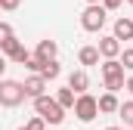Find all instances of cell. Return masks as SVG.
Wrapping results in <instances>:
<instances>
[{
	"label": "cell",
	"instance_id": "cell-1",
	"mask_svg": "<svg viewBox=\"0 0 133 130\" xmlns=\"http://www.w3.org/2000/svg\"><path fill=\"white\" fill-rule=\"evenodd\" d=\"M99 71H102V81H105V93H115L118 96V90H124V81H127L124 65L118 62V59H105L99 65Z\"/></svg>",
	"mask_w": 133,
	"mask_h": 130
},
{
	"label": "cell",
	"instance_id": "cell-11",
	"mask_svg": "<svg viewBox=\"0 0 133 130\" xmlns=\"http://www.w3.org/2000/svg\"><path fill=\"white\" fill-rule=\"evenodd\" d=\"M56 53H59L56 40H40V43H37V50H34V56H37L40 62H53V59H56Z\"/></svg>",
	"mask_w": 133,
	"mask_h": 130
},
{
	"label": "cell",
	"instance_id": "cell-27",
	"mask_svg": "<svg viewBox=\"0 0 133 130\" xmlns=\"http://www.w3.org/2000/svg\"><path fill=\"white\" fill-rule=\"evenodd\" d=\"M127 3H130V6H133V0H127Z\"/></svg>",
	"mask_w": 133,
	"mask_h": 130
},
{
	"label": "cell",
	"instance_id": "cell-5",
	"mask_svg": "<svg viewBox=\"0 0 133 130\" xmlns=\"http://www.w3.org/2000/svg\"><path fill=\"white\" fill-rule=\"evenodd\" d=\"M108 22V12L102 9V6H87L84 12H81V28L84 31H90V34H96L102 31V25Z\"/></svg>",
	"mask_w": 133,
	"mask_h": 130
},
{
	"label": "cell",
	"instance_id": "cell-6",
	"mask_svg": "<svg viewBox=\"0 0 133 130\" xmlns=\"http://www.w3.org/2000/svg\"><path fill=\"white\" fill-rule=\"evenodd\" d=\"M0 56H3L6 62L25 65V62H28V56H31V53H28V50L22 47V40H19V37H12V40H6V43L0 47Z\"/></svg>",
	"mask_w": 133,
	"mask_h": 130
},
{
	"label": "cell",
	"instance_id": "cell-13",
	"mask_svg": "<svg viewBox=\"0 0 133 130\" xmlns=\"http://www.w3.org/2000/svg\"><path fill=\"white\" fill-rule=\"evenodd\" d=\"M77 62L81 65H99V50H96V47H81Z\"/></svg>",
	"mask_w": 133,
	"mask_h": 130
},
{
	"label": "cell",
	"instance_id": "cell-24",
	"mask_svg": "<svg viewBox=\"0 0 133 130\" xmlns=\"http://www.w3.org/2000/svg\"><path fill=\"white\" fill-rule=\"evenodd\" d=\"M3 71H6V59L0 56V81H3Z\"/></svg>",
	"mask_w": 133,
	"mask_h": 130
},
{
	"label": "cell",
	"instance_id": "cell-8",
	"mask_svg": "<svg viewBox=\"0 0 133 130\" xmlns=\"http://www.w3.org/2000/svg\"><path fill=\"white\" fill-rule=\"evenodd\" d=\"M96 50H99V59H118L124 47H121L111 34H105V37H99V47H96Z\"/></svg>",
	"mask_w": 133,
	"mask_h": 130
},
{
	"label": "cell",
	"instance_id": "cell-7",
	"mask_svg": "<svg viewBox=\"0 0 133 130\" xmlns=\"http://www.w3.org/2000/svg\"><path fill=\"white\" fill-rule=\"evenodd\" d=\"M22 87H25V99H40V96H46V81H43L40 74L25 77V81H22Z\"/></svg>",
	"mask_w": 133,
	"mask_h": 130
},
{
	"label": "cell",
	"instance_id": "cell-2",
	"mask_svg": "<svg viewBox=\"0 0 133 130\" xmlns=\"http://www.w3.org/2000/svg\"><path fill=\"white\" fill-rule=\"evenodd\" d=\"M34 112H37V118H40L43 124H62V121H65V108H62L53 96L34 99Z\"/></svg>",
	"mask_w": 133,
	"mask_h": 130
},
{
	"label": "cell",
	"instance_id": "cell-16",
	"mask_svg": "<svg viewBox=\"0 0 133 130\" xmlns=\"http://www.w3.org/2000/svg\"><path fill=\"white\" fill-rule=\"evenodd\" d=\"M62 74V68H59V62L53 59V62H43V68H40V77L43 81H53V77H59Z\"/></svg>",
	"mask_w": 133,
	"mask_h": 130
},
{
	"label": "cell",
	"instance_id": "cell-28",
	"mask_svg": "<svg viewBox=\"0 0 133 130\" xmlns=\"http://www.w3.org/2000/svg\"><path fill=\"white\" fill-rule=\"evenodd\" d=\"M19 130H25V127H19Z\"/></svg>",
	"mask_w": 133,
	"mask_h": 130
},
{
	"label": "cell",
	"instance_id": "cell-22",
	"mask_svg": "<svg viewBox=\"0 0 133 130\" xmlns=\"http://www.w3.org/2000/svg\"><path fill=\"white\" fill-rule=\"evenodd\" d=\"M19 6H22V0H0V9H6V12H12Z\"/></svg>",
	"mask_w": 133,
	"mask_h": 130
},
{
	"label": "cell",
	"instance_id": "cell-10",
	"mask_svg": "<svg viewBox=\"0 0 133 130\" xmlns=\"http://www.w3.org/2000/svg\"><path fill=\"white\" fill-rule=\"evenodd\" d=\"M118 43L121 40H133V19H127V16H121V19H115V34H111Z\"/></svg>",
	"mask_w": 133,
	"mask_h": 130
},
{
	"label": "cell",
	"instance_id": "cell-3",
	"mask_svg": "<svg viewBox=\"0 0 133 130\" xmlns=\"http://www.w3.org/2000/svg\"><path fill=\"white\" fill-rule=\"evenodd\" d=\"M22 102H25V87H22V81L3 77V81H0V105H3V108H16V105H22Z\"/></svg>",
	"mask_w": 133,
	"mask_h": 130
},
{
	"label": "cell",
	"instance_id": "cell-26",
	"mask_svg": "<svg viewBox=\"0 0 133 130\" xmlns=\"http://www.w3.org/2000/svg\"><path fill=\"white\" fill-rule=\"evenodd\" d=\"M105 130H127V127H105Z\"/></svg>",
	"mask_w": 133,
	"mask_h": 130
},
{
	"label": "cell",
	"instance_id": "cell-18",
	"mask_svg": "<svg viewBox=\"0 0 133 130\" xmlns=\"http://www.w3.org/2000/svg\"><path fill=\"white\" fill-rule=\"evenodd\" d=\"M16 37V31H12V25L9 22H0V47L6 43V40H12Z\"/></svg>",
	"mask_w": 133,
	"mask_h": 130
},
{
	"label": "cell",
	"instance_id": "cell-4",
	"mask_svg": "<svg viewBox=\"0 0 133 130\" xmlns=\"http://www.w3.org/2000/svg\"><path fill=\"white\" fill-rule=\"evenodd\" d=\"M74 118L81 121V124H90V121H96V115H99V102L93 93H81V96L74 99Z\"/></svg>",
	"mask_w": 133,
	"mask_h": 130
},
{
	"label": "cell",
	"instance_id": "cell-14",
	"mask_svg": "<svg viewBox=\"0 0 133 130\" xmlns=\"http://www.w3.org/2000/svg\"><path fill=\"white\" fill-rule=\"evenodd\" d=\"M53 99H56V102H59V105L68 112V108H74V99H77V96H74V90L62 87V90H56V96H53Z\"/></svg>",
	"mask_w": 133,
	"mask_h": 130
},
{
	"label": "cell",
	"instance_id": "cell-19",
	"mask_svg": "<svg viewBox=\"0 0 133 130\" xmlns=\"http://www.w3.org/2000/svg\"><path fill=\"white\" fill-rule=\"evenodd\" d=\"M25 68H28V71H34V74H40V68H43V62H40V59H37V56H28V62H25Z\"/></svg>",
	"mask_w": 133,
	"mask_h": 130
},
{
	"label": "cell",
	"instance_id": "cell-12",
	"mask_svg": "<svg viewBox=\"0 0 133 130\" xmlns=\"http://www.w3.org/2000/svg\"><path fill=\"white\" fill-rule=\"evenodd\" d=\"M96 102H99V112H102V115H115V112H118V105H121L115 93H102Z\"/></svg>",
	"mask_w": 133,
	"mask_h": 130
},
{
	"label": "cell",
	"instance_id": "cell-21",
	"mask_svg": "<svg viewBox=\"0 0 133 130\" xmlns=\"http://www.w3.org/2000/svg\"><path fill=\"white\" fill-rule=\"evenodd\" d=\"M25 130H46V124H43V121H40V118H37V115H34L31 121H28V124H25Z\"/></svg>",
	"mask_w": 133,
	"mask_h": 130
},
{
	"label": "cell",
	"instance_id": "cell-25",
	"mask_svg": "<svg viewBox=\"0 0 133 130\" xmlns=\"http://www.w3.org/2000/svg\"><path fill=\"white\" fill-rule=\"evenodd\" d=\"M87 6H102V0H87Z\"/></svg>",
	"mask_w": 133,
	"mask_h": 130
},
{
	"label": "cell",
	"instance_id": "cell-15",
	"mask_svg": "<svg viewBox=\"0 0 133 130\" xmlns=\"http://www.w3.org/2000/svg\"><path fill=\"white\" fill-rule=\"evenodd\" d=\"M118 115H121L124 127H133V99H127V102H121V105H118Z\"/></svg>",
	"mask_w": 133,
	"mask_h": 130
},
{
	"label": "cell",
	"instance_id": "cell-20",
	"mask_svg": "<svg viewBox=\"0 0 133 130\" xmlns=\"http://www.w3.org/2000/svg\"><path fill=\"white\" fill-rule=\"evenodd\" d=\"M124 6V0H102V9L105 12H115V9H121Z\"/></svg>",
	"mask_w": 133,
	"mask_h": 130
},
{
	"label": "cell",
	"instance_id": "cell-9",
	"mask_svg": "<svg viewBox=\"0 0 133 130\" xmlns=\"http://www.w3.org/2000/svg\"><path fill=\"white\" fill-rule=\"evenodd\" d=\"M68 90H74V96H81V93H87L90 90V77H87V71L84 68H77V71H71L68 74Z\"/></svg>",
	"mask_w": 133,
	"mask_h": 130
},
{
	"label": "cell",
	"instance_id": "cell-23",
	"mask_svg": "<svg viewBox=\"0 0 133 130\" xmlns=\"http://www.w3.org/2000/svg\"><path fill=\"white\" fill-rule=\"evenodd\" d=\"M124 90L133 96V74H127V81H124Z\"/></svg>",
	"mask_w": 133,
	"mask_h": 130
},
{
	"label": "cell",
	"instance_id": "cell-17",
	"mask_svg": "<svg viewBox=\"0 0 133 130\" xmlns=\"http://www.w3.org/2000/svg\"><path fill=\"white\" fill-rule=\"evenodd\" d=\"M118 62L124 65V71H130V74H133V47H130V50H121Z\"/></svg>",
	"mask_w": 133,
	"mask_h": 130
}]
</instances>
